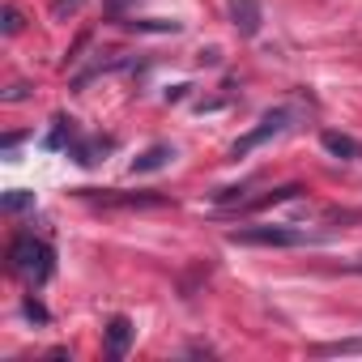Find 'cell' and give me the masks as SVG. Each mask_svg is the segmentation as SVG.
Returning <instances> with one entry per match:
<instances>
[{
    "label": "cell",
    "instance_id": "cell-9",
    "mask_svg": "<svg viewBox=\"0 0 362 362\" xmlns=\"http://www.w3.org/2000/svg\"><path fill=\"white\" fill-rule=\"evenodd\" d=\"M124 26H128V30H141V35H179V30H184L179 22H158V18H153V22H136V18H132V22H124Z\"/></svg>",
    "mask_w": 362,
    "mask_h": 362
},
{
    "label": "cell",
    "instance_id": "cell-13",
    "mask_svg": "<svg viewBox=\"0 0 362 362\" xmlns=\"http://www.w3.org/2000/svg\"><path fill=\"white\" fill-rule=\"evenodd\" d=\"M0 26H5V35H18V30L26 26V18H22V9H18V5H5V22H0Z\"/></svg>",
    "mask_w": 362,
    "mask_h": 362
},
{
    "label": "cell",
    "instance_id": "cell-8",
    "mask_svg": "<svg viewBox=\"0 0 362 362\" xmlns=\"http://www.w3.org/2000/svg\"><path fill=\"white\" fill-rule=\"evenodd\" d=\"M170 158H175V149H170V145H149L145 153H136V158H132V175H149V170H162Z\"/></svg>",
    "mask_w": 362,
    "mask_h": 362
},
{
    "label": "cell",
    "instance_id": "cell-18",
    "mask_svg": "<svg viewBox=\"0 0 362 362\" xmlns=\"http://www.w3.org/2000/svg\"><path fill=\"white\" fill-rule=\"evenodd\" d=\"M26 94H30V86H13V90H9V94H5V98H9V103H22V98H26Z\"/></svg>",
    "mask_w": 362,
    "mask_h": 362
},
{
    "label": "cell",
    "instance_id": "cell-7",
    "mask_svg": "<svg viewBox=\"0 0 362 362\" xmlns=\"http://www.w3.org/2000/svg\"><path fill=\"white\" fill-rule=\"evenodd\" d=\"M320 145L332 153V158H341V162H354V158H362V141H354V136H345V132H320Z\"/></svg>",
    "mask_w": 362,
    "mask_h": 362
},
{
    "label": "cell",
    "instance_id": "cell-5",
    "mask_svg": "<svg viewBox=\"0 0 362 362\" xmlns=\"http://www.w3.org/2000/svg\"><path fill=\"white\" fill-rule=\"evenodd\" d=\"M81 197H90L98 205H124V209H132V205H166V197H158V192H94V188H86Z\"/></svg>",
    "mask_w": 362,
    "mask_h": 362
},
{
    "label": "cell",
    "instance_id": "cell-4",
    "mask_svg": "<svg viewBox=\"0 0 362 362\" xmlns=\"http://www.w3.org/2000/svg\"><path fill=\"white\" fill-rule=\"evenodd\" d=\"M230 26L243 35V39H256L260 26H264V9L260 0H230Z\"/></svg>",
    "mask_w": 362,
    "mask_h": 362
},
{
    "label": "cell",
    "instance_id": "cell-6",
    "mask_svg": "<svg viewBox=\"0 0 362 362\" xmlns=\"http://www.w3.org/2000/svg\"><path fill=\"white\" fill-rule=\"evenodd\" d=\"M103 332H107V358H124L128 345H132V332H136V328H132L128 315H111Z\"/></svg>",
    "mask_w": 362,
    "mask_h": 362
},
{
    "label": "cell",
    "instance_id": "cell-10",
    "mask_svg": "<svg viewBox=\"0 0 362 362\" xmlns=\"http://www.w3.org/2000/svg\"><path fill=\"white\" fill-rule=\"evenodd\" d=\"M5 214H26V209H35V192H26V188H13V192H5Z\"/></svg>",
    "mask_w": 362,
    "mask_h": 362
},
{
    "label": "cell",
    "instance_id": "cell-15",
    "mask_svg": "<svg viewBox=\"0 0 362 362\" xmlns=\"http://www.w3.org/2000/svg\"><path fill=\"white\" fill-rule=\"evenodd\" d=\"M188 90H192V86H175V90H166V103H179V98H188Z\"/></svg>",
    "mask_w": 362,
    "mask_h": 362
},
{
    "label": "cell",
    "instance_id": "cell-11",
    "mask_svg": "<svg viewBox=\"0 0 362 362\" xmlns=\"http://www.w3.org/2000/svg\"><path fill=\"white\" fill-rule=\"evenodd\" d=\"M73 141H77V128H73V119L60 115L56 128H52V136H47V145H52V149H64V145H73Z\"/></svg>",
    "mask_w": 362,
    "mask_h": 362
},
{
    "label": "cell",
    "instance_id": "cell-16",
    "mask_svg": "<svg viewBox=\"0 0 362 362\" xmlns=\"http://www.w3.org/2000/svg\"><path fill=\"white\" fill-rule=\"evenodd\" d=\"M128 5H136V0H107V13H124Z\"/></svg>",
    "mask_w": 362,
    "mask_h": 362
},
{
    "label": "cell",
    "instance_id": "cell-2",
    "mask_svg": "<svg viewBox=\"0 0 362 362\" xmlns=\"http://www.w3.org/2000/svg\"><path fill=\"white\" fill-rule=\"evenodd\" d=\"M290 119H294V111H290V107H273V111H264V115H260V124H256L247 136H239V141L230 145V158H247L256 145H264V141L281 136V132L290 128Z\"/></svg>",
    "mask_w": 362,
    "mask_h": 362
},
{
    "label": "cell",
    "instance_id": "cell-3",
    "mask_svg": "<svg viewBox=\"0 0 362 362\" xmlns=\"http://www.w3.org/2000/svg\"><path fill=\"white\" fill-rule=\"evenodd\" d=\"M230 243H239V247H303L307 235L290 230V226H247V230H235Z\"/></svg>",
    "mask_w": 362,
    "mask_h": 362
},
{
    "label": "cell",
    "instance_id": "cell-12",
    "mask_svg": "<svg viewBox=\"0 0 362 362\" xmlns=\"http://www.w3.org/2000/svg\"><path fill=\"white\" fill-rule=\"evenodd\" d=\"M81 5H86V0H52V18H56V22H64V18H73Z\"/></svg>",
    "mask_w": 362,
    "mask_h": 362
},
{
    "label": "cell",
    "instance_id": "cell-17",
    "mask_svg": "<svg viewBox=\"0 0 362 362\" xmlns=\"http://www.w3.org/2000/svg\"><path fill=\"white\" fill-rule=\"evenodd\" d=\"M201 64H222V52H218V47H209V52H201Z\"/></svg>",
    "mask_w": 362,
    "mask_h": 362
},
{
    "label": "cell",
    "instance_id": "cell-1",
    "mask_svg": "<svg viewBox=\"0 0 362 362\" xmlns=\"http://www.w3.org/2000/svg\"><path fill=\"white\" fill-rule=\"evenodd\" d=\"M9 260H13V269H18V273H26L35 286L52 277V247H47V243H39L35 235H18V239H13V247H9Z\"/></svg>",
    "mask_w": 362,
    "mask_h": 362
},
{
    "label": "cell",
    "instance_id": "cell-14",
    "mask_svg": "<svg viewBox=\"0 0 362 362\" xmlns=\"http://www.w3.org/2000/svg\"><path fill=\"white\" fill-rule=\"evenodd\" d=\"M22 311H26V320H39V324H47V320H52V315H47V307H43L39 298H26V303H22Z\"/></svg>",
    "mask_w": 362,
    "mask_h": 362
}]
</instances>
